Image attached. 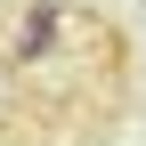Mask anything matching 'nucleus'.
<instances>
[{
    "label": "nucleus",
    "mask_w": 146,
    "mask_h": 146,
    "mask_svg": "<svg viewBox=\"0 0 146 146\" xmlns=\"http://www.w3.org/2000/svg\"><path fill=\"white\" fill-rule=\"evenodd\" d=\"M57 25H65V16L49 8V0H33V8L16 16V57H25V65H33V57H49V49H57Z\"/></svg>",
    "instance_id": "nucleus-1"
}]
</instances>
